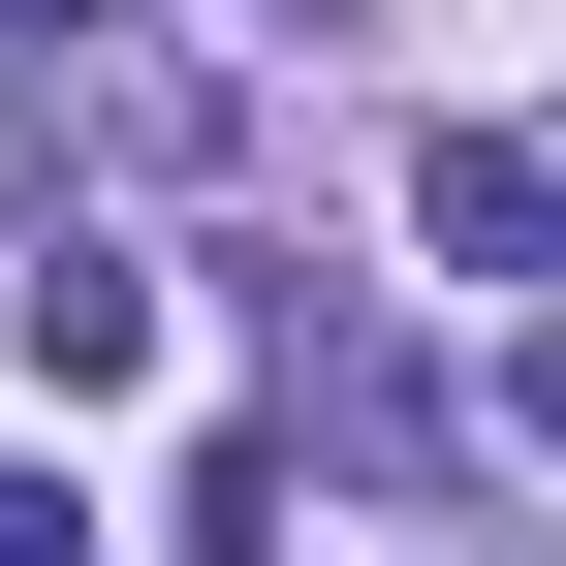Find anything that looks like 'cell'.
Segmentation results:
<instances>
[{"instance_id":"3","label":"cell","mask_w":566,"mask_h":566,"mask_svg":"<svg viewBox=\"0 0 566 566\" xmlns=\"http://www.w3.org/2000/svg\"><path fill=\"white\" fill-rule=\"evenodd\" d=\"M315 441H346V472L409 504V472H441V378H409V346H315Z\"/></svg>"},{"instance_id":"2","label":"cell","mask_w":566,"mask_h":566,"mask_svg":"<svg viewBox=\"0 0 566 566\" xmlns=\"http://www.w3.org/2000/svg\"><path fill=\"white\" fill-rule=\"evenodd\" d=\"M0 315H32V378H63V409H95V378H126V346H158V283H126V252H32V283H0Z\"/></svg>"},{"instance_id":"1","label":"cell","mask_w":566,"mask_h":566,"mask_svg":"<svg viewBox=\"0 0 566 566\" xmlns=\"http://www.w3.org/2000/svg\"><path fill=\"white\" fill-rule=\"evenodd\" d=\"M409 252H441V283H566V189H535V126H441V158H409Z\"/></svg>"},{"instance_id":"4","label":"cell","mask_w":566,"mask_h":566,"mask_svg":"<svg viewBox=\"0 0 566 566\" xmlns=\"http://www.w3.org/2000/svg\"><path fill=\"white\" fill-rule=\"evenodd\" d=\"M0 566H95V504H63V472H0Z\"/></svg>"}]
</instances>
